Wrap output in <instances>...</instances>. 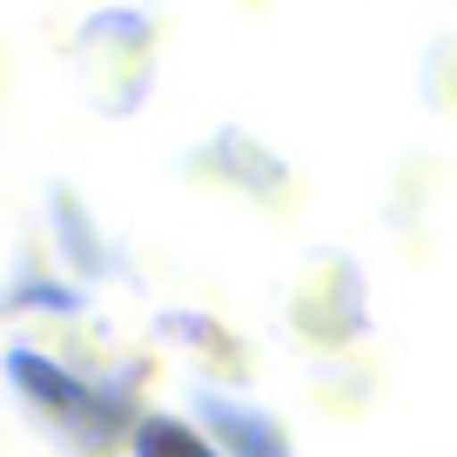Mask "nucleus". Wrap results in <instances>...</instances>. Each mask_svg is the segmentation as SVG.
<instances>
[{"label": "nucleus", "instance_id": "2", "mask_svg": "<svg viewBox=\"0 0 457 457\" xmlns=\"http://www.w3.org/2000/svg\"><path fill=\"white\" fill-rule=\"evenodd\" d=\"M188 417H195V430L222 457H296L289 424L262 397H243V390H222V384H195Z\"/></svg>", "mask_w": 457, "mask_h": 457}, {"label": "nucleus", "instance_id": "5", "mask_svg": "<svg viewBox=\"0 0 457 457\" xmlns=\"http://www.w3.org/2000/svg\"><path fill=\"white\" fill-rule=\"evenodd\" d=\"M129 457H222V451L195 430L188 411H148L129 437Z\"/></svg>", "mask_w": 457, "mask_h": 457}, {"label": "nucleus", "instance_id": "4", "mask_svg": "<svg viewBox=\"0 0 457 457\" xmlns=\"http://www.w3.org/2000/svg\"><path fill=\"white\" fill-rule=\"evenodd\" d=\"M95 310V289L74 283L68 270H34L21 262L7 283H0V316L14 323V316H41V323H81Z\"/></svg>", "mask_w": 457, "mask_h": 457}, {"label": "nucleus", "instance_id": "1", "mask_svg": "<svg viewBox=\"0 0 457 457\" xmlns=\"http://www.w3.org/2000/svg\"><path fill=\"white\" fill-rule=\"evenodd\" d=\"M0 384L47 444L68 457H114L129 451L135 424L148 417L142 403V363H114V370H87L74 357H54L41 343H7L0 350Z\"/></svg>", "mask_w": 457, "mask_h": 457}, {"label": "nucleus", "instance_id": "3", "mask_svg": "<svg viewBox=\"0 0 457 457\" xmlns=\"http://www.w3.org/2000/svg\"><path fill=\"white\" fill-rule=\"evenodd\" d=\"M47 243H54V270H68L87 289L121 276V249L108 243V228L95 222V209L74 188H47Z\"/></svg>", "mask_w": 457, "mask_h": 457}]
</instances>
